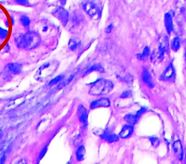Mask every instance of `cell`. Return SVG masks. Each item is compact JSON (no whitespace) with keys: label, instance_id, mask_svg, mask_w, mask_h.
Segmentation results:
<instances>
[{"label":"cell","instance_id":"obj_1","mask_svg":"<svg viewBox=\"0 0 186 164\" xmlns=\"http://www.w3.org/2000/svg\"><path fill=\"white\" fill-rule=\"evenodd\" d=\"M41 36L37 32L28 31L24 34H19L15 38L17 48L26 50L34 49L41 43Z\"/></svg>","mask_w":186,"mask_h":164},{"label":"cell","instance_id":"obj_2","mask_svg":"<svg viewBox=\"0 0 186 164\" xmlns=\"http://www.w3.org/2000/svg\"><path fill=\"white\" fill-rule=\"evenodd\" d=\"M113 88L114 84L112 81L105 79H99L91 86L89 94L93 96L104 95L110 93Z\"/></svg>","mask_w":186,"mask_h":164},{"label":"cell","instance_id":"obj_3","mask_svg":"<svg viewBox=\"0 0 186 164\" xmlns=\"http://www.w3.org/2000/svg\"><path fill=\"white\" fill-rule=\"evenodd\" d=\"M58 66L59 63L56 61L45 62L38 69L34 74V78L37 81H42L47 78L54 74L58 68Z\"/></svg>","mask_w":186,"mask_h":164},{"label":"cell","instance_id":"obj_4","mask_svg":"<svg viewBox=\"0 0 186 164\" xmlns=\"http://www.w3.org/2000/svg\"><path fill=\"white\" fill-rule=\"evenodd\" d=\"M169 47V41L168 37L165 34H163L159 37V47L158 51L153 52L151 57L152 61H157L159 62L164 59V55L168 52Z\"/></svg>","mask_w":186,"mask_h":164},{"label":"cell","instance_id":"obj_5","mask_svg":"<svg viewBox=\"0 0 186 164\" xmlns=\"http://www.w3.org/2000/svg\"><path fill=\"white\" fill-rule=\"evenodd\" d=\"M83 10L86 13L93 18H98L101 15L102 10L95 0H87L83 4Z\"/></svg>","mask_w":186,"mask_h":164},{"label":"cell","instance_id":"obj_6","mask_svg":"<svg viewBox=\"0 0 186 164\" xmlns=\"http://www.w3.org/2000/svg\"><path fill=\"white\" fill-rule=\"evenodd\" d=\"M52 14L60 21L64 26H66L68 22L69 13L66 9L62 6L57 7L53 10Z\"/></svg>","mask_w":186,"mask_h":164},{"label":"cell","instance_id":"obj_7","mask_svg":"<svg viewBox=\"0 0 186 164\" xmlns=\"http://www.w3.org/2000/svg\"><path fill=\"white\" fill-rule=\"evenodd\" d=\"M175 78V71L174 65L170 63L160 76V79L163 81H174Z\"/></svg>","mask_w":186,"mask_h":164},{"label":"cell","instance_id":"obj_8","mask_svg":"<svg viewBox=\"0 0 186 164\" xmlns=\"http://www.w3.org/2000/svg\"><path fill=\"white\" fill-rule=\"evenodd\" d=\"M110 105V100L107 98H102L94 100L90 103V108L91 110L100 107H108Z\"/></svg>","mask_w":186,"mask_h":164},{"label":"cell","instance_id":"obj_9","mask_svg":"<svg viewBox=\"0 0 186 164\" xmlns=\"http://www.w3.org/2000/svg\"><path fill=\"white\" fill-rule=\"evenodd\" d=\"M99 136L103 140H105L109 143L117 142L118 141V137L115 134H114L110 131V130H104L102 132L99 134Z\"/></svg>","mask_w":186,"mask_h":164},{"label":"cell","instance_id":"obj_10","mask_svg":"<svg viewBox=\"0 0 186 164\" xmlns=\"http://www.w3.org/2000/svg\"><path fill=\"white\" fill-rule=\"evenodd\" d=\"M77 113L78 115L79 119L80 121V122L83 123L85 126L87 125L88 119V112L87 109L83 105H80L79 106Z\"/></svg>","mask_w":186,"mask_h":164},{"label":"cell","instance_id":"obj_11","mask_svg":"<svg viewBox=\"0 0 186 164\" xmlns=\"http://www.w3.org/2000/svg\"><path fill=\"white\" fill-rule=\"evenodd\" d=\"M164 22L167 32L168 34H171L174 30V25L172 16L170 13H166L164 15Z\"/></svg>","mask_w":186,"mask_h":164},{"label":"cell","instance_id":"obj_12","mask_svg":"<svg viewBox=\"0 0 186 164\" xmlns=\"http://www.w3.org/2000/svg\"><path fill=\"white\" fill-rule=\"evenodd\" d=\"M142 81L146 84L149 88H152L154 86V84L152 80L151 74L149 73L148 69L144 68L142 70Z\"/></svg>","mask_w":186,"mask_h":164},{"label":"cell","instance_id":"obj_13","mask_svg":"<svg viewBox=\"0 0 186 164\" xmlns=\"http://www.w3.org/2000/svg\"><path fill=\"white\" fill-rule=\"evenodd\" d=\"M173 149L177 157L180 160H182L184 158V150L181 142L180 140H177L173 143Z\"/></svg>","mask_w":186,"mask_h":164},{"label":"cell","instance_id":"obj_14","mask_svg":"<svg viewBox=\"0 0 186 164\" xmlns=\"http://www.w3.org/2000/svg\"><path fill=\"white\" fill-rule=\"evenodd\" d=\"M8 71L11 74H18L22 71V65L18 62L9 63L6 66Z\"/></svg>","mask_w":186,"mask_h":164},{"label":"cell","instance_id":"obj_15","mask_svg":"<svg viewBox=\"0 0 186 164\" xmlns=\"http://www.w3.org/2000/svg\"><path fill=\"white\" fill-rule=\"evenodd\" d=\"M133 132V127L132 125H125L120 132V137L122 138H126L130 137Z\"/></svg>","mask_w":186,"mask_h":164},{"label":"cell","instance_id":"obj_16","mask_svg":"<svg viewBox=\"0 0 186 164\" xmlns=\"http://www.w3.org/2000/svg\"><path fill=\"white\" fill-rule=\"evenodd\" d=\"M104 69H103V67L101 66V65L100 64H95L92 66L90 67L87 70H86L83 76H86L87 74L91 73L93 71H98L99 72H104Z\"/></svg>","mask_w":186,"mask_h":164},{"label":"cell","instance_id":"obj_17","mask_svg":"<svg viewBox=\"0 0 186 164\" xmlns=\"http://www.w3.org/2000/svg\"><path fill=\"white\" fill-rule=\"evenodd\" d=\"M171 47L172 50L175 52H177L179 50L181 47V39L180 37L178 36L174 37L171 43Z\"/></svg>","mask_w":186,"mask_h":164},{"label":"cell","instance_id":"obj_18","mask_svg":"<svg viewBox=\"0 0 186 164\" xmlns=\"http://www.w3.org/2000/svg\"><path fill=\"white\" fill-rule=\"evenodd\" d=\"M85 153H86V150H85V148L83 145L80 146V147H79L76 152V158L77 160L79 162L82 161L83 159Z\"/></svg>","mask_w":186,"mask_h":164},{"label":"cell","instance_id":"obj_19","mask_svg":"<svg viewBox=\"0 0 186 164\" xmlns=\"http://www.w3.org/2000/svg\"><path fill=\"white\" fill-rule=\"evenodd\" d=\"M80 44V41L76 38H72L69 39L68 42V47L71 50H76Z\"/></svg>","mask_w":186,"mask_h":164},{"label":"cell","instance_id":"obj_20","mask_svg":"<svg viewBox=\"0 0 186 164\" xmlns=\"http://www.w3.org/2000/svg\"><path fill=\"white\" fill-rule=\"evenodd\" d=\"M149 53H150V49L149 47L146 46L141 53L137 54L138 59L140 60H144L149 56Z\"/></svg>","mask_w":186,"mask_h":164},{"label":"cell","instance_id":"obj_21","mask_svg":"<svg viewBox=\"0 0 186 164\" xmlns=\"http://www.w3.org/2000/svg\"><path fill=\"white\" fill-rule=\"evenodd\" d=\"M125 120L126 122L130 124H135L136 122H137V118L135 117V115L134 114H127L125 115Z\"/></svg>","mask_w":186,"mask_h":164},{"label":"cell","instance_id":"obj_22","mask_svg":"<svg viewBox=\"0 0 186 164\" xmlns=\"http://www.w3.org/2000/svg\"><path fill=\"white\" fill-rule=\"evenodd\" d=\"M74 77V74H72L69 77V78L67 79L66 80H65L64 82H61V83L59 84L58 86H57V88L59 89H62L64 88V86H66L67 84L70 83L72 81H73Z\"/></svg>","mask_w":186,"mask_h":164},{"label":"cell","instance_id":"obj_23","mask_svg":"<svg viewBox=\"0 0 186 164\" xmlns=\"http://www.w3.org/2000/svg\"><path fill=\"white\" fill-rule=\"evenodd\" d=\"M64 77V75H62V74L56 76V77H55L54 78L52 79V80L50 81L49 85L50 86H54L55 84L58 83L60 81H61L63 79Z\"/></svg>","mask_w":186,"mask_h":164},{"label":"cell","instance_id":"obj_24","mask_svg":"<svg viewBox=\"0 0 186 164\" xmlns=\"http://www.w3.org/2000/svg\"><path fill=\"white\" fill-rule=\"evenodd\" d=\"M20 22L25 27H28L31 22L29 18L26 15L21 16V17L20 18Z\"/></svg>","mask_w":186,"mask_h":164},{"label":"cell","instance_id":"obj_25","mask_svg":"<svg viewBox=\"0 0 186 164\" xmlns=\"http://www.w3.org/2000/svg\"><path fill=\"white\" fill-rule=\"evenodd\" d=\"M149 140L153 147H158L160 144V140L158 137H155V136L149 137Z\"/></svg>","mask_w":186,"mask_h":164},{"label":"cell","instance_id":"obj_26","mask_svg":"<svg viewBox=\"0 0 186 164\" xmlns=\"http://www.w3.org/2000/svg\"><path fill=\"white\" fill-rule=\"evenodd\" d=\"M120 79L125 81L126 83H130L132 82L133 78L132 76H130V74H128L127 75H125V76H120Z\"/></svg>","mask_w":186,"mask_h":164},{"label":"cell","instance_id":"obj_27","mask_svg":"<svg viewBox=\"0 0 186 164\" xmlns=\"http://www.w3.org/2000/svg\"><path fill=\"white\" fill-rule=\"evenodd\" d=\"M8 34V32L7 30L0 27V39H5L7 36Z\"/></svg>","mask_w":186,"mask_h":164},{"label":"cell","instance_id":"obj_28","mask_svg":"<svg viewBox=\"0 0 186 164\" xmlns=\"http://www.w3.org/2000/svg\"><path fill=\"white\" fill-rule=\"evenodd\" d=\"M132 92L131 90H126L124 91L121 96L120 98H130L132 96Z\"/></svg>","mask_w":186,"mask_h":164},{"label":"cell","instance_id":"obj_29","mask_svg":"<svg viewBox=\"0 0 186 164\" xmlns=\"http://www.w3.org/2000/svg\"><path fill=\"white\" fill-rule=\"evenodd\" d=\"M146 108L145 107H142L139 110H138L137 112L136 113V114H135L136 118H137L138 120L139 119L140 117H141V115H142L143 113H144L146 111Z\"/></svg>","mask_w":186,"mask_h":164},{"label":"cell","instance_id":"obj_30","mask_svg":"<svg viewBox=\"0 0 186 164\" xmlns=\"http://www.w3.org/2000/svg\"><path fill=\"white\" fill-rule=\"evenodd\" d=\"M48 150V147L45 146L44 148L42 150V152H41L40 154H39V157H38V160H41L42 158L45 156V155L46 154V153Z\"/></svg>","mask_w":186,"mask_h":164},{"label":"cell","instance_id":"obj_31","mask_svg":"<svg viewBox=\"0 0 186 164\" xmlns=\"http://www.w3.org/2000/svg\"><path fill=\"white\" fill-rule=\"evenodd\" d=\"M15 1L18 4L23 6H29V0H15Z\"/></svg>","mask_w":186,"mask_h":164},{"label":"cell","instance_id":"obj_32","mask_svg":"<svg viewBox=\"0 0 186 164\" xmlns=\"http://www.w3.org/2000/svg\"><path fill=\"white\" fill-rule=\"evenodd\" d=\"M113 27H114V25L112 24L109 25L107 27V28H106V29H105V32H107V33H108V34L111 32L113 29Z\"/></svg>","mask_w":186,"mask_h":164},{"label":"cell","instance_id":"obj_33","mask_svg":"<svg viewBox=\"0 0 186 164\" xmlns=\"http://www.w3.org/2000/svg\"><path fill=\"white\" fill-rule=\"evenodd\" d=\"M60 1V3L62 7H64V6H65V5L66 4L67 1V0H59Z\"/></svg>","mask_w":186,"mask_h":164},{"label":"cell","instance_id":"obj_34","mask_svg":"<svg viewBox=\"0 0 186 164\" xmlns=\"http://www.w3.org/2000/svg\"><path fill=\"white\" fill-rule=\"evenodd\" d=\"M5 160H6V157L5 156H3L1 159L0 160V163L1 164H3L5 162Z\"/></svg>","mask_w":186,"mask_h":164},{"label":"cell","instance_id":"obj_35","mask_svg":"<svg viewBox=\"0 0 186 164\" xmlns=\"http://www.w3.org/2000/svg\"><path fill=\"white\" fill-rule=\"evenodd\" d=\"M48 26H44V27H43V32H46V31H48Z\"/></svg>","mask_w":186,"mask_h":164},{"label":"cell","instance_id":"obj_36","mask_svg":"<svg viewBox=\"0 0 186 164\" xmlns=\"http://www.w3.org/2000/svg\"><path fill=\"white\" fill-rule=\"evenodd\" d=\"M0 137H1V134H0Z\"/></svg>","mask_w":186,"mask_h":164}]
</instances>
